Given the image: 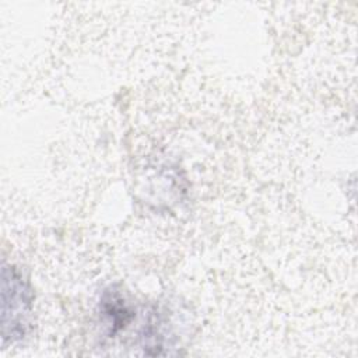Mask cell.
<instances>
[{
    "instance_id": "2",
    "label": "cell",
    "mask_w": 358,
    "mask_h": 358,
    "mask_svg": "<svg viewBox=\"0 0 358 358\" xmlns=\"http://www.w3.org/2000/svg\"><path fill=\"white\" fill-rule=\"evenodd\" d=\"M101 319L108 326V334L115 336L123 330L134 317V312L120 291H105L101 303Z\"/></svg>"
},
{
    "instance_id": "1",
    "label": "cell",
    "mask_w": 358,
    "mask_h": 358,
    "mask_svg": "<svg viewBox=\"0 0 358 358\" xmlns=\"http://www.w3.org/2000/svg\"><path fill=\"white\" fill-rule=\"evenodd\" d=\"M3 326L4 340L21 338L29 326L31 313V289L15 268L3 270Z\"/></svg>"
}]
</instances>
